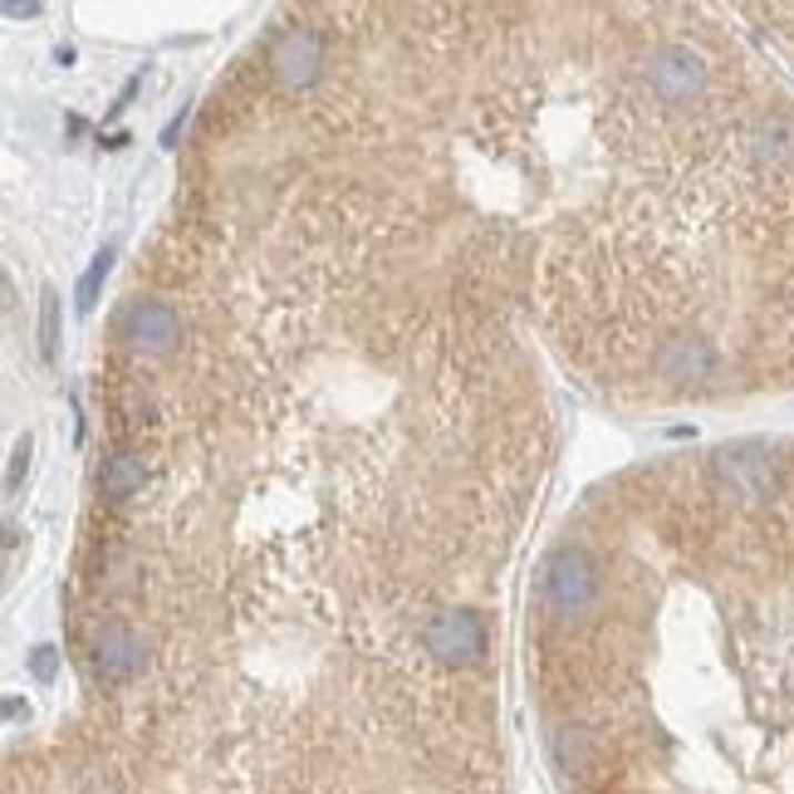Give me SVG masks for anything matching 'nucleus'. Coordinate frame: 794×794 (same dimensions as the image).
<instances>
[{"label": "nucleus", "mask_w": 794, "mask_h": 794, "mask_svg": "<svg viewBox=\"0 0 794 794\" xmlns=\"http://www.w3.org/2000/svg\"><path fill=\"white\" fill-rule=\"evenodd\" d=\"M109 270H113V245H103L99 255H93V265L84 270V280H79V310H93L99 304V290H103V280H109Z\"/></svg>", "instance_id": "f257e3e1"}, {"label": "nucleus", "mask_w": 794, "mask_h": 794, "mask_svg": "<svg viewBox=\"0 0 794 794\" xmlns=\"http://www.w3.org/2000/svg\"><path fill=\"white\" fill-rule=\"evenodd\" d=\"M30 466V436H20L16 442V456H10V476H6V491H16L20 485V471Z\"/></svg>", "instance_id": "7ed1b4c3"}, {"label": "nucleus", "mask_w": 794, "mask_h": 794, "mask_svg": "<svg viewBox=\"0 0 794 794\" xmlns=\"http://www.w3.org/2000/svg\"><path fill=\"white\" fill-rule=\"evenodd\" d=\"M30 667H34V677H40V682H50L54 677V647H34Z\"/></svg>", "instance_id": "20e7f679"}, {"label": "nucleus", "mask_w": 794, "mask_h": 794, "mask_svg": "<svg viewBox=\"0 0 794 794\" xmlns=\"http://www.w3.org/2000/svg\"><path fill=\"white\" fill-rule=\"evenodd\" d=\"M54 339H59V294L44 290V359L54 353Z\"/></svg>", "instance_id": "f03ea898"}]
</instances>
